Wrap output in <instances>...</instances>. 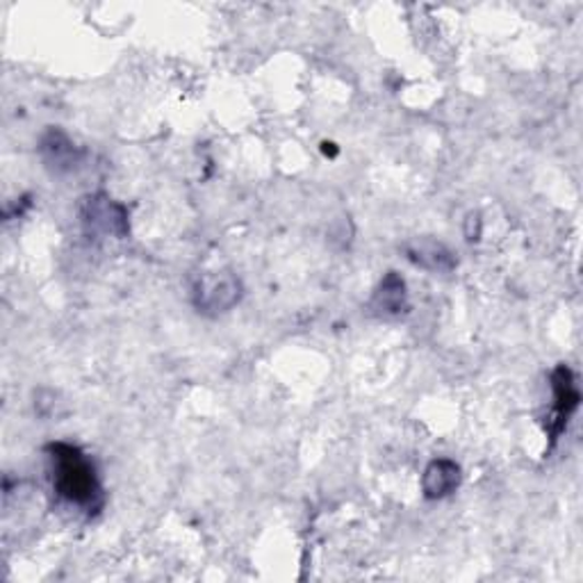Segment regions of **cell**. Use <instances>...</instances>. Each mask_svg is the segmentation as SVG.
<instances>
[{"label": "cell", "instance_id": "cell-1", "mask_svg": "<svg viewBox=\"0 0 583 583\" xmlns=\"http://www.w3.org/2000/svg\"><path fill=\"white\" fill-rule=\"evenodd\" d=\"M46 453L51 461L55 495L69 506L85 510L87 515L99 513L103 508L106 495L99 472H96V465L87 453L69 442H51Z\"/></svg>", "mask_w": 583, "mask_h": 583}, {"label": "cell", "instance_id": "cell-2", "mask_svg": "<svg viewBox=\"0 0 583 583\" xmlns=\"http://www.w3.org/2000/svg\"><path fill=\"white\" fill-rule=\"evenodd\" d=\"M80 219L87 235L123 240L131 233L128 208L110 199L108 194H89L80 204Z\"/></svg>", "mask_w": 583, "mask_h": 583}, {"label": "cell", "instance_id": "cell-3", "mask_svg": "<svg viewBox=\"0 0 583 583\" xmlns=\"http://www.w3.org/2000/svg\"><path fill=\"white\" fill-rule=\"evenodd\" d=\"M191 299L204 315L229 312L242 299V283L233 274H206L194 283Z\"/></svg>", "mask_w": 583, "mask_h": 583}, {"label": "cell", "instance_id": "cell-4", "mask_svg": "<svg viewBox=\"0 0 583 583\" xmlns=\"http://www.w3.org/2000/svg\"><path fill=\"white\" fill-rule=\"evenodd\" d=\"M552 393H554V404H552V410H549L544 431L554 444L563 436V431L568 429L570 417L574 415V410L579 408V402H581V393L576 387L574 374L568 365H559L552 372Z\"/></svg>", "mask_w": 583, "mask_h": 583}, {"label": "cell", "instance_id": "cell-5", "mask_svg": "<svg viewBox=\"0 0 583 583\" xmlns=\"http://www.w3.org/2000/svg\"><path fill=\"white\" fill-rule=\"evenodd\" d=\"M370 308L374 315L385 317V319H397V317L406 315L410 310L406 280L397 272L385 274L383 280L378 283L376 292H374Z\"/></svg>", "mask_w": 583, "mask_h": 583}, {"label": "cell", "instance_id": "cell-6", "mask_svg": "<svg viewBox=\"0 0 583 583\" xmlns=\"http://www.w3.org/2000/svg\"><path fill=\"white\" fill-rule=\"evenodd\" d=\"M40 153L46 162V167H51L55 174L72 172L80 160V151L76 148V144L62 131H57V128H48L40 142Z\"/></svg>", "mask_w": 583, "mask_h": 583}, {"label": "cell", "instance_id": "cell-7", "mask_svg": "<svg viewBox=\"0 0 583 583\" xmlns=\"http://www.w3.org/2000/svg\"><path fill=\"white\" fill-rule=\"evenodd\" d=\"M461 485V468L449 459H438L429 463L422 476V491L427 499H444L451 493H457Z\"/></svg>", "mask_w": 583, "mask_h": 583}, {"label": "cell", "instance_id": "cell-8", "mask_svg": "<svg viewBox=\"0 0 583 583\" xmlns=\"http://www.w3.org/2000/svg\"><path fill=\"white\" fill-rule=\"evenodd\" d=\"M406 257L413 265L429 272H451L457 267V257H453V253L436 240H415L406 244Z\"/></svg>", "mask_w": 583, "mask_h": 583}]
</instances>
